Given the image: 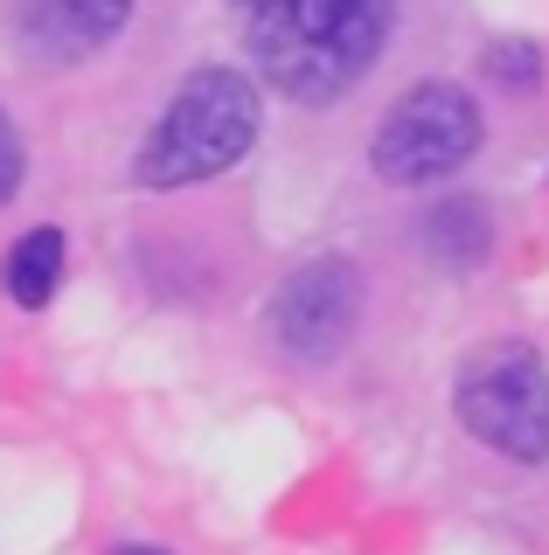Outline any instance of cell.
I'll return each instance as SVG.
<instances>
[{
    "instance_id": "4",
    "label": "cell",
    "mask_w": 549,
    "mask_h": 555,
    "mask_svg": "<svg viewBox=\"0 0 549 555\" xmlns=\"http://www.w3.org/2000/svg\"><path fill=\"white\" fill-rule=\"evenodd\" d=\"M480 139H487L480 104L459 83L432 77V83H410L383 112V126L369 139V160L390 188H432V181H445V173H459L473 160Z\"/></svg>"
},
{
    "instance_id": "10",
    "label": "cell",
    "mask_w": 549,
    "mask_h": 555,
    "mask_svg": "<svg viewBox=\"0 0 549 555\" xmlns=\"http://www.w3.org/2000/svg\"><path fill=\"white\" fill-rule=\"evenodd\" d=\"M22 132H14V118L0 112V202H14V188H22Z\"/></svg>"
},
{
    "instance_id": "1",
    "label": "cell",
    "mask_w": 549,
    "mask_h": 555,
    "mask_svg": "<svg viewBox=\"0 0 549 555\" xmlns=\"http://www.w3.org/2000/svg\"><path fill=\"white\" fill-rule=\"evenodd\" d=\"M251 69L293 104H334L375 69L397 0H230Z\"/></svg>"
},
{
    "instance_id": "2",
    "label": "cell",
    "mask_w": 549,
    "mask_h": 555,
    "mask_svg": "<svg viewBox=\"0 0 549 555\" xmlns=\"http://www.w3.org/2000/svg\"><path fill=\"white\" fill-rule=\"evenodd\" d=\"M257 126H265V104H257V83L230 63H202L181 77V91L167 98V112L153 118L146 146H140V181L146 188H195L230 173L244 153L257 146Z\"/></svg>"
},
{
    "instance_id": "8",
    "label": "cell",
    "mask_w": 549,
    "mask_h": 555,
    "mask_svg": "<svg viewBox=\"0 0 549 555\" xmlns=\"http://www.w3.org/2000/svg\"><path fill=\"white\" fill-rule=\"evenodd\" d=\"M487 243H494V222H487V208L473 195H452V202H438L432 216H424V250H432L438 264H452V271L480 264Z\"/></svg>"
},
{
    "instance_id": "11",
    "label": "cell",
    "mask_w": 549,
    "mask_h": 555,
    "mask_svg": "<svg viewBox=\"0 0 549 555\" xmlns=\"http://www.w3.org/2000/svg\"><path fill=\"white\" fill-rule=\"evenodd\" d=\"M112 555H167V548H112Z\"/></svg>"
},
{
    "instance_id": "7",
    "label": "cell",
    "mask_w": 549,
    "mask_h": 555,
    "mask_svg": "<svg viewBox=\"0 0 549 555\" xmlns=\"http://www.w3.org/2000/svg\"><path fill=\"white\" fill-rule=\"evenodd\" d=\"M63 257H71V243H63V230H28L22 243L8 250V264H0V285H8L14 306H49V292L63 285Z\"/></svg>"
},
{
    "instance_id": "6",
    "label": "cell",
    "mask_w": 549,
    "mask_h": 555,
    "mask_svg": "<svg viewBox=\"0 0 549 555\" xmlns=\"http://www.w3.org/2000/svg\"><path fill=\"white\" fill-rule=\"evenodd\" d=\"M132 22V0H22V49L42 63H77Z\"/></svg>"
},
{
    "instance_id": "3",
    "label": "cell",
    "mask_w": 549,
    "mask_h": 555,
    "mask_svg": "<svg viewBox=\"0 0 549 555\" xmlns=\"http://www.w3.org/2000/svg\"><path fill=\"white\" fill-rule=\"evenodd\" d=\"M452 410L480 444L514 465L549 459V369L528 340H487L452 382Z\"/></svg>"
},
{
    "instance_id": "9",
    "label": "cell",
    "mask_w": 549,
    "mask_h": 555,
    "mask_svg": "<svg viewBox=\"0 0 549 555\" xmlns=\"http://www.w3.org/2000/svg\"><path fill=\"white\" fill-rule=\"evenodd\" d=\"M480 69H487L501 91H536V77H542V49H536V42H494L487 56H480Z\"/></svg>"
},
{
    "instance_id": "5",
    "label": "cell",
    "mask_w": 549,
    "mask_h": 555,
    "mask_svg": "<svg viewBox=\"0 0 549 555\" xmlns=\"http://www.w3.org/2000/svg\"><path fill=\"white\" fill-rule=\"evenodd\" d=\"M362 320V271L348 257H314L271 292V340L299 361H328Z\"/></svg>"
}]
</instances>
